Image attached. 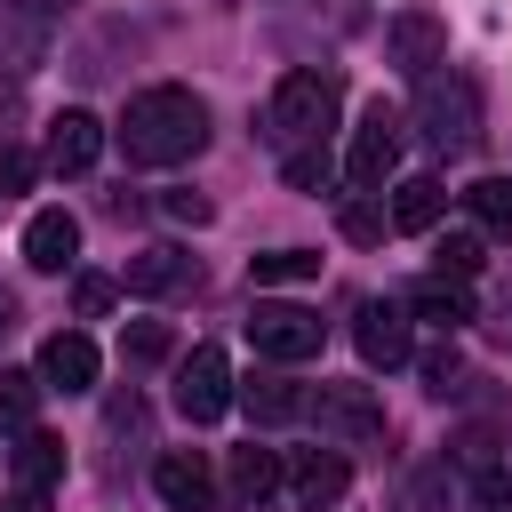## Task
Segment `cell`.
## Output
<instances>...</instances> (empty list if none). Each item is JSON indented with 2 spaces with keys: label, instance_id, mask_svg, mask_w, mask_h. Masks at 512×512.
I'll list each match as a JSON object with an SVG mask.
<instances>
[{
  "label": "cell",
  "instance_id": "obj_1",
  "mask_svg": "<svg viewBox=\"0 0 512 512\" xmlns=\"http://www.w3.org/2000/svg\"><path fill=\"white\" fill-rule=\"evenodd\" d=\"M112 136H120V152L136 168H176V160H192L208 144V104L192 88H136Z\"/></svg>",
  "mask_w": 512,
  "mask_h": 512
},
{
  "label": "cell",
  "instance_id": "obj_2",
  "mask_svg": "<svg viewBox=\"0 0 512 512\" xmlns=\"http://www.w3.org/2000/svg\"><path fill=\"white\" fill-rule=\"evenodd\" d=\"M336 104H344V80H336V72H280V88H272V104H264V136L312 152V144L336 128Z\"/></svg>",
  "mask_w": 512,
  "mask_h": 512
},
{
  "label": "cell",
  "instance_id": "obj_3",
  "mask_svg": "<svg viewBox=\"0 0 512 512\" xmlns=\"http://www.w3.org/2000/svg\"><path fill=\"white\" fill-rule=\"evenodd\" d=\"M416 136L440 152V160H464L472 144H480V88L464 80V72H432V80H416Z\"/></svg>",
  "mask_w": 512,
  "mask_h": 512
},
{
  "label": "cell",
  "instance_id": "obj_4",
  "mask_svg": "<svg viewBox=\"0 0 512 512\" xmlns=\"http://www.w3.org/2000/svg\"><path fill=\"white\" fill-rule=\"evenodd\" d=\"M304 416L320 424L328 448H376V440H384V400H376L368 384H320Z\"/></svg>",
  "mask_w": 512,
  "mask_h": 512
},
{
  "label": "cell",
  "instance_id": "obj_5",
  "mask_svg": "<svg viewBox=\"0 0 512 512\" xmlns=\"http://www.w3.org/2000/svg\"><path fill=\"white\" fill-rule=\"evenodd\" d=\"M400 168V112L376 96L368 112H360V128H352V152H344V176L360 184V192H376L384 176Z\"/></svg>",
  "mask_w": 512,
  "mask_h": 512
},
{
  "label": "cell",
  "instance_id": "obj_6",
  "mask_svg": "<svg viewBox=\"0 0 512 512\" xmlns=\"http://www.w3.org/2000/svg\"><path fill=\"white\" fill-rule=\"evenodd\" d=\"M384 56H392L408 80H432V72L448 64V24H440L432 8H400V16L384 24Z\"/></svg>",
  "mask_w": 512,
  "mask_h": 512
},
{
  "label": "cell",
  "instance_id": "obj_7",
  "mask_svg": "<svg viewBox=\"0 0 512 512\" xmlns=\"http://www.w3.org/2000/svg\"><path fill=\"white\" fill-rule=\"evenodd\" d=\"M232 400H240V392H232L224 352H216V344H192V352H184V368H176V408H184L192 424H216Z\"/></svg>",
  "mask_w": 512,
  "mask_h": 512
},
{
  "label": "cell",
  "instance_id": "obj_8",
  "mask_svg": "<svg viewBox=\"0 0 512 512\" xmlns=\"http://www.w3.org/2000/svg\"><path fill=\"white\" fill-rule=\"evenodd\" d=\"M248 344L288 368V360H312V352H320V320H312L304 304H256V312H248Z\"/></svg>",
  "mask_w": 512,
  "mask_h": 512
},
{
  "label": "cell",
  "instance_id": "obj_9",
  "mask_svg": "<svg viewBox=\"0 0 512 512\" xmlns=\"http://www.w3.org/2000/svg\"><path fill=\"white\" fill-rule=\"evenodd\" d=\"M352 344H360V360H368V368H400V360H416L408 304H400V296H368V304H360V320H352Z\"/></svg>",
  "mask_w": 512,
  "mask_h": 512
},
{
  "label": "cell",
  "instance_id": "obj_10",
  "mask_svg": "<svg viewBox=\"0 0 512 512\" xmlns=\"http://www.w3.org/2000/svg\"><path fill=\"white\" fill-rule=\"evenodd\" d=\"M96 152H104V120L96 112H56L48 120V168L56 176H88Z\"/></svg>",
  "mask_w": 512,
  "mask_h": 512
},
{
  "label": "cell",
  "instance_id": "obj_11",
  "mask_svg": "<svg viewBox=\"0 0 512 512\" xmlns=\"http://www.w3.org/2000/svg\"><path fill=\"white\" fill-rule=\"evenodd\" d=\"M72 256H80V216L72 208H40L24 224V264L32 272H72Z\"/></svg>",
  "mask_w": 512,
  "mask_h": 512
},
{
  "label": "cell",
  "instance_id": "obj_12",
  "mask_svg": "<svg viewBox=\"0 0 512 512\" xmlns=\"http://www.w3.org/2000/svg\"><path fill=\"white\" fill-rule=\"evenodd\" d=\"M192 280H200V256H184V248H136L128 272H120L128 296H176V288H192Z\"/></svg>",
  "mask_w": 512,
  "mask_h": 512
},
{
  "label": "cell",
  "instance_id": "obj_13",
  "mask_svg": "<svg viewBox=\"0 0 512 512\" xmlns=\"http://www.w3.org/2000/svg\"><path fill=\"white\" fill-rule=\"evenodd\" d=\"M96 368H104V360H96V344H88L80 328H56V336L40 344V384H48V392H88Z\"/></svg>",
  "mask_w": 512,
  "mask_h": 512
},
{
  "label": "cell",
  "instance_id": "obj_14",
  "mask_svg": "<svg viewBox=\"0 0 512 512\" xmlns=\"http://www.w3.org/2000/svg\"><path fill=\"white\" fill-rule=\"evenodd\" d=\"M152 488H160L176 512H208V496H216V480H208V456H200V448H168V456L152 464Z\"/></svg>",
  "mask_w": 512,
  "mask_h": 512
},
{
  "label": "cell",
  "instance_id": "obj_15",
  "mask_svg": "<svg viewBox=\"0 0 512 512\" xmlns=\"http://www.w3.org/2000/svg\"><path fill=\"white\" fill-rule=\"evenodd\" d=\"M48 56V16L32 0H0V72H32Z\"/></svg>",
  "mask_w": 512,
  "mask_h": 512
},
{
  "label": "cell",
  "instance_id": "obj_16",
  "mask_svg": "<svg viewBox=\"0 0 512 512\" xmlns=\"http://www.w3.org/2000/svg\"><path fill=\"white\" fill-rule=\"evenodd\" d=\"M240 408H248L256 424H296V416L312 408V392H304L296 376H280V368H264V376H248V384H240Z\"/></svg>",
  "mask_w": 512,
  "mask_h": 512
},
{
  "label": "cell",
  "instance_id": "obj_17",
  "mask_svg": "<svg viewBox=\"0 0 512 512\" xmlns=\"http://www.w3.org/2000/svg\"><path fill=\"white\" fill-rule=\"evenodd\" d=\"M448 216V184L440 176H400L392 184V232H432Z\"/></svg>",
  "mask_w": 512,
  "mask_h": 512
},
{
  "label": "cell",
  "instance_id": "obj_18",
  "mask_svg": "<svg viewBox=\"0 0 512 512\" xmlns=\"http://www.w3.org/2000/svg\"><path fill=\"white\" fill-rule=\"evenodd\" d=\"M288 488H296V504L320 512V504H336V496L352 488V472H344V456H320V448H312V456L288 464Z\"/></svg>",
  "mask_w": 512,
  "mask_h": 512
},
{
  "label": "cell",
  "instance_id": "obj_19",
  "mask_svg": "<svg viewBox=\"0 0 512 512\" xmlns=\"http://www.w3.org/2000/svg\"><path fill=\"white\" fill-rule=\"evenodd\" d=\"M464 216L480 240H512V176H480L464 184Z\"/></svg>",
  "mask_w": 512,
  "mask_h": 512
},
{
  "label": "cell",
  "instance_id": "obj_20",
  "mask_svg": "<svg viewBox=\"0 0 512 512\" xmlns=\"http://www.w3.org/2000/svg\"><path fill=\"white\" fill-rule=\"evenodd\" d=\"M408 312H424V320H440V328H456V320H472V288L464 280H448V272H432V280H416L408 296H400Z\"/></svg>",
  "mask_w": 512,
  "mask_h": 512
},
{
  "label": "cell",
  "instance_id": "obj_21",
  "mask_svg": "<svg viewBox=\"0 0 512 512\" xmlns=\"http://www.w3.org/2000/svg\"><path fill=\"white\" fill-rule=\"evenodd\" d=\"M8 472H16V488H40V496H48V480L64 472V440H56V432H16Z\"/></svg>",
  "mask_w": 512,
  "mask_h": 512
},
{
  "label": "cell",
  "instance_id": "obj_22",
  "mask_svg": "<svg viewBox=\"0 0 512 512\" xmlns=\"http://www.w3.org/2000/svg\"><path fill=\"white\" fill-rule=\"evenodd\" d=\"M232 488H240L248 504H256V496H272V488H280V456H272V448H256V440H248V448H232Z\"/></svg>",
  "mask_w": 512,
  "mask_h": 512
},
{
  "label": "cell",
  "instance_id": "obj_23",
  "mask_svg": "<svg viewBox=\"0 0 512 512\" xmlns=\"http://www.w3.org/2000/svg\"><path fill=\"white\" fill-rule=\"evenodd\" d=\"M312 272H320V256H312V248H272V256H256V264H248V280H256V288H288V280H312Z\"/></svg>",
  "mask_w": 512,
  "mask_h": 512
},
{
  "label": "cell",
  "instance_id": "obj_24",
  "mask_svg": "<svg viewBox=\"0 0 512 512\" xmlns=\"http://www.w3.org/2000/svg\"><path fill=\"white\" fill-rule=\"evenodd\" d=\"M32 408H40V376L0 368V432H32Z\"/></svg>",
  "mask_w": 512,
  "mask_h": 512
},
{
  "label": "cell",
  "instance_id": "obj_25",
  "mask_svg": "<svg viewBox=\"0 0 512 512\" xmlns=\"http://www.w3.org/2000/svg\"><path fill=\"white\" fill-rule=\"evenodd\" d=\"M440 272H448V280H472V272H480V232H448V240H440Z\"/></svg>",
  "mask_w": 512,
  "mask_h": 512
},
{
  "label": "cell",
  "instance_id": "obj_26",
  "mask_svg": "<svg viewBox=\"0 0 512 512\" xmlns=\"http://www.w3.org/2000/svg\"><path fill=\"white\" fill-rule=\"evenodd\" d=\"M112 296H120V280H104V272H80V280H72V312H80V320L112 312Z\"/></svg>",
  "mask_w": 512,
  "mask_h": 512
},
{
  "label": "cell",
  "instance_id": "obj_27",
  "mask_svg": "<svg viewBox=\"0 0 512 512\" xmlns=\"http://www.w3.org/2000/svg\"><path fill=\"white\" fill-rule=\"evenodd\" d=\"M384 224H392V208H368V200H344V240H384Z\"/></svg>",
  "mask_w": 512,
  "mask_h": 512
},
{
  "label": "cell",
  "instance_id": "obj_28",
  "mask_svg": "<svg viewBox=\"0 0 512 512\" xmlns=\"http://www.w3.org/2000/svg\"><path fill=\"white\" fill-rule=\"evenodd\" d=\"M168 344H176L168 320H136V328H128V360H168Z\"/></svg>",
  "mask_w": 512,
  "mask_h": 512
},
{
  "label": "cell",
  "instance_id": "obj_29",
  "mask_svg": "<svg viewBox=\"0 0 512 512\" xmlns=\"http://www.w3.org/2000/svg\"><path fill=\"white\" fill-rule=\"evenodd\" d=\"M288 184H296V192H320V184H328V152H320V144H312V152H288Z\"/></svg>",
  "mask_w": 512,
  "mask_h": 512
},
{
  "label": "cell",
  "instance_id": "obj_30",
  "mask_svg": "<svg viewBox=\"0 0 512 512\" xmlns=\"http://www.w3.org/2000/svg\"><path fill=\"white\" fill-rule=\"evenodd\" d=\"M32 168H40V160H32L24 144H0V200H8V192H24V184H32Z\"/></svg>",
  "mask_w": 512,
  "mask_h": 512
},
{
  "label": "cell",
  "instance_id": "obj_31",
  "mask_svg": "<svg viewBox=\"0 0 512 512\" xmlns=\"http://www.w3.org/2000/svg\"><path fill=\"white\" fill-rule=\"evenodd\" d=\"M456 376H464V368H456V352H448V344H440V352H424V392H440V400H448V392H456Z\"/></svg>",
  "mask_w": 512,
  "mask_h": 512
},
{
  "label": "cell",
  "instance_id": "obj_32",
  "mask_svg": "<svg viewBox=\"0 0 512 512\" xmlns=\"http://www.w3.org/2000/svg\"><path fill=\"white\" fill-rule=\"evenodd\" d=\"M480 480V512H512V472L504 464H488V472H472Z\"/></svg>",
  "mask_w": 512,
  "mask_h": 512
},
{
  "label": "cell",
  "instance_id": "obj_33",
  "mask_svg": "<svg viewBox=\"0 0 512 512\" xmlns=\"http://www.w3.org/2000/svg\"><path fill=\"white\" fill-rule=\"evenodd\" d=\"M488 336H496V344H512V288H496V296H488Z\"/></svg>",
  "mask_w": 512,
  "mask_h": 512
},
{
  "label": "cell",
  "instance_id": "obj_34",
  "mask_svg": "<svg viewBox=\"0 0 512 512\" xmlns=\"http://www.w3.org/2000/svg\"><path fill=\"white\" fill-rule=\"evenodd\" d=\"M168 216H176V224H208V200H200V192H168Z\"/></svg>",
  "mask_w": 512,
  "mask_h": 512
},
{
  "label": "cell",
  "instance_id": "obj_35",
  "mask_svg": "<svg viewBox=\"0 0 512 512\" xmlns=\"http://www.w3.org/2000/svg\"><path fill=\"white\" fill-rule=\"evenodd\" d=\"M8 336H16V296L0 288V344H8Z\"/></svg>",
  "mask_w": 512,
  "mask_h": 512
},
{
  "label": "cell",
  "instance_id": "obj_36",
  "mask_svg": "<svg viewBox=\"0 0 512 512\" xmlns=\"http://www.w3.org/2000/svg\"><path fill=\"white\" fill-rule=\"evenodd\" d=\"M8 512H48V496H40V488H24V496H16Z\"/></svg>",
  "mask_w": 512,
  "mask_h": 512
}]
</instances>
